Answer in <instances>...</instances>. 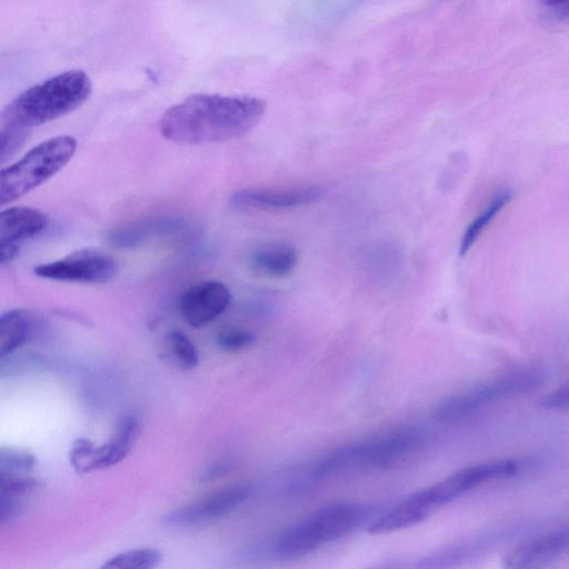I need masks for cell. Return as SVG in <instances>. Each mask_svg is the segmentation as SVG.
<instances>
[{
	"mask_svg": "<svg viewBox=\"0 0 569 569\" xmlns=\"http://www.w3.org/2000/svg\"><path fill=\"white\" fill-rule=\"evenodd\" d=\"M264 110L266 102L252 96L196 93L166 110L159 129L176 143H216L251 131Z\"/></svg>",
	"mask_w": 569,
	"mask_h": 569,
	"instance_id": "1",
	"label": "cell"
},
{
	"mask_svg": "<svg viewBox=\"0 0 569 569\" xmlns=\"http://www.w3.org/2000/svg\"><path fill=\"white\" fill-rule=\"evenodd\" d=\"M92 83L82 70H68L18 94L2 111L1 158L6 160L23 143L33 127L50 122L80 107Z\"/></svg>",
	"mask_w": 569,
	"mask_h": 569,
	"instance_id": "2",
	"label": "cell"
},
{
	"mask_svg": "<svg viewBox=\"0 0 569 569\" xmlns=\"http://www.w3.org/2000/svg\"><path fill=\"white\" fill-rule=\"evenodd\" d=\"M423 439L425 430L420 426L397 427L327 452L309 468V475L317 483L353 468H389L410 457Z\"/></svg>",
	"mask_w": 569,
	"mask_h": 569,
	"instance_id": "3",
	"label": "cell"
},
{
	"mask_svg": "<svg viewBox=\"0 0 569 569\" xmlns=\"http://www.w3.org/2000/svg\"><path fill=\"white\" fill-rule=\"evenodd\" d=\"M362 518V509L355 503L341 502L322 507L271 539L273 558L300 559L352 531Z\"/></svg>",
	"mask_w": 569,
	"mask_h": 569,
	"instance_id": "4",
	"label": "cell"
},
{
	"mask_svg": "<svg viewBox=\"0 0 569 569\" xmlns=\"http://www.w3.org/2000/svg\"><path fill=\"white\" fill-rule=\"evenodd\" d=\"M77 140L58 136L40 142L0 173V204L13 202L62 169L72 158Z\"/></svg>",
	"mask_w": 569,
	"mask_h": 569,
	"instance_id": "5",
	"label": "cell"
},
{
	"mask_svg": "<svg viewBox=\"0 0 569 569\" xmlns=\"http://www.w3.org/2000/svg\"><path fill=\"white\" fill-rule=\"evenodd\" d=\"M541 381V372L533 368L509 371L443 400L435 409L433 418L447 423L461 421L491 403L528 393Z\"/></svg>",
	"mask_w": 569,
	"mask_h": 569,
	"instance_id": "6",
	"label": "cell"
},
{
	"mask_svg": "<svg viewBox=\"0 0 569 569\" xmlns=\"http://www.w3.org/2000/svg\"><path fill=\"white\" fill-rule=\"evenodd\" d=\"M518 470V462L510 459L477 463L460 469L446 479L418 492L423 502L433 510L486 482L512 477Z\"/></svg>",
	"mask_w": 569,
	"mask_h": 569,
	"instance_id": "7",
	"label": "cell"
},
{
	"mask_svg": "<svg viewBox=\"0 0 569 569\" xmlns=\"http://www.w3.org/2000/svg\"><path fill=\"white\" fill-rule=\"evenodd\" d=\"M33 271L44 279L97 284L113 279L118 272V263L101 250L84 248L58 260L41 263Z\"/></svg>",
	"mask_w": 569,
	"mask_h": 569,
	"instance_id": "8",
	"label": "cell"
},
{
	"mask_svg": "<svg viewBox=\"0 0 569 569\" xmlns=\"http://www.w3.org/2000/svg\"><path fill=\"white\" fill-rule=\"evenodd\" d=\"M249 495L248 486H230L171 510L164 516L163 522L179 528L210 523L231 513Z\"/></svg>",
	"mask_w": 569,
	"mask_h": 569,
	"instance_id": "9",
	"label": "cell"
},
{
	"mask_svg": "<svg viewBox=\"0 0 569 569\" xmlns=\"http://www.w3.org/2000/svg\"><path fill=\"white\" fill-rule=\"evenodd\" d=\"M229 288L218 280H206L188 288L179 301L183 320L193 328H201L219 318L229 307Z\"/></svg>",
	"mask_w": 569,
	"mask_h": 569,
	"instance_id": "10",
	"label": "cell"
},
{
	"mask_svg": "<svg viewBox=\"0 0 569 569\" xmlns=\"http://www.w3.org/2000/svg\"><path fill=\"white\" fill-rule=\"evenodd\" d=\"M569 551V525L533 537L511 549L505 569H546Z\"/></svg>",
	"mask_w": 569,
	"mask_h": 569,
	"instance_id": "11",
	"label": "cell"
},
{
	"mask_svg": "<svg viewBox=\"0 0 569 569\" xmlns=\"http://www.w3.org/2000/svg\"><path fill=\"white\" fill-rule=\"evenodd\" d=\"M326 189L322 186H300L291 188H249L234 192L230 197L233 206L243 209H291L322 199Z\"/></svg>",
	"mask_w": 569,
	"mask_h": 569,
	"instance_id": "12",
	"label": "cell"
},
{
	"mask_svg": "<svg viewBox=\"0 0 569 569\" xmlns=\"http://www.w3.org/2000/svg\"><path fill=\"white\" fill-rule=\"evenodd\" d=\"M48 224L46 213L30 207H10L0 216V263L12 261L23 241L42 232Z\"/></svg>",
	"mask_w": 569,
	"mask_h": 569,
	"instance_id": "13",
	"label": "cell"
},
{
	"mask_svg": "<svg viewBox=\"0 0 569 569\" xmlns=\"http://www.w3.org/2000/svg\"><path fill=\"white\" fill-rule=\"evenodd\" d=\"M186 221L173 214L142 218L110 231L108 241L117 248H137L153 239L166 238L183 230Z\"/></svg>",
	"mask_w": 569,
	"mask_h": 569,
	"instance_id": "14",
	"label": "cell"
},
{
	"mask_svg": "<svg viewBox=\"0 0 569 569\" xmlns=\"http://www.w3.org/2000/svg\"><path fill=\"white\" fill-rule=\"evenodd\" d=\"M139 432V419L134 415L123 416L118 421L112 436L104 443L93 446L88 472L107 469L122 461L130 452Z\"/></svg>",
	"mask_w": 569,
	"mask_h": 569,
	"instance_id": "15",
	"label": "cell"
},
{
	"mask_svg": "<svg viewBox=\"0 0 569 569\" xmlns=\"http://www.w3.org/2000/svg\"><path fill=\"white\" fill-rule=\"evenodd\" d=\"M493 542L487 536L443 546L416 560V569H457L487 552Z\"/></svg>",
	"mask_w": 569,
	"mask_h": 569,
	"instance_id": "16",
	"label": "cell"
},
{
	"mask_svg": "<svg viewBox=\"0 0 569 569\" xmlns=\"http://www.w3.org/2000/svg\"><path fill=\"white\" fill-rule=\"evenodd\" d=\"M40 485L34 475H0V523L17 519Z\"/></svg>",
	"mask_w": 569,
	"mask_h": 569,
	"instance_id": "17",
	"label": "cell"
},
{
	"mask_svg": "<svg viewBox=\"0 0 569 569\" xmlns=\"http://www.w3.org/2000/svg\"><path fill=\"white\" fill-rule=\"evenodd\" d=\"M39 317L27 309H13L0 317V356L4 358L36 338Z\"/></svg>",
	"mask_w": 569,
	"mask_h": 569,
	"instance_id": "18",
	"label": "cell"
},
{
	"mask_svg": "<svg viewBox=\"0 0 569 569\" xmlns=\"http://www.w3.org/2000/svg\"><path fill=\"white\" fill-rule=\"evenodd\" d=\"M430 512L415 492L377 518L368 531L372 535L398 531L423 521Z\"/></svg>",
	"mask_w": 569,
	"mask_h": 569,
	"instance_id": "19",
	"label": "cell"
},
{
	"mask_svg": "<svg viewBox=\"0 0 569 569\" xmlns=\"http://www.w3.org/2000/svg\"><path fill=\"white\" fill-rule=\"evenodd\" d=\"M254 267L271 277H286L298 263L297 250L288 243L266 244L252 256Z\"/></svg>",
	"mask_w": 569,
	"mask_h": 569,
	"instance_id": "20",
	"label": "cell"
},
{
	"mask_svg": "<svg viewBox=\"0 0 569 569\" xmlns=\"http://www.w3.org/2000/svg\"><path fill=\"white\" fill-rule=\"evenodd\" d=\"M512 192L510 190H502L495 194L487 203L483 210L470 222L467 227L460 242L459 252L461 256L466 254L469 249L477 241L479 236L493 220V218L501 211V209L511 199Z\"/></svg>",
	"mask_w": 569,
	"mask_h": 569,
	"instance_id": "21",
	"label": "cell"
},
{
	"mask_svg": "<svg viewBox=\"0 0 569 569\" xmlns=\"http://www.w3.org/2000/svg\"><path fill=\"white\" fill-rule=\"evenodd\" d=\"M161 559V552L156 548H136L111 557L98 569H156Z\"/></svg>",
	"mask_w": 569,
	"mask_h": 569,
	"instance_id": "22",
	"label": "cell"
},
{
	"mask_svg": "<svg viewBox=\"0 0 569 569\" xmlns=\"http://www.w3.org/2000/svg\"><path fill=\"white\" fill-rule=\"evenodd\" d=\"M36 466V457L24 449H0V475H33Z\"/></svg>",
	"mask_w": 569,
	"mask_h": 569,
	"instance_id": "23",
	"label": "cell"
},
{
	"mask_svg": "<svg viewBox=\"0 0 569 569\" xmlns=\"http://www.w3.org/2000/svg\"><path fill=\"white\" fill-rule=\"evenodd\" d=\"M166 343L174 360L184 369H192L199 362V352L191 339L179 330L167 335Z\"/></svg>",
	"mask_w": 569,
	"mask_h": 569,
	"instance_id": "24",
	"label": "cell"
},
{
	"mask_svg": "<svg viewBox=\"0 0 569 569\" xmlns=\"http://www.w3.org/2000/svg\"><path fill=\"white\" fill-rule=\"evenodd\" d=\"M254 340V333L242 328H226L217 336V345L219 348L229 352L247 349Z\"/></svg>",
	"mask_w": 569,
	"mask_h": 569,
	"instance_id": "25",
	"label": "cell"
},
{
	"mask_svg": "<svg viewBox=\"0 0 569 569\" xmlns=\"http://www.w3.org/2000/svg\"><path fill=\"white\" fill-rule=\"evenodd\" d=\"M541 406L551 410L569 409V383L548 393L542 400Z\"/></svg>",
	"mask_w": 569,
	"mask_h": 569,
	"instance_id": "26",
	"label": "cell"
},
{
	"mask_svg": "<svg viewBox=\"0 0 569 569\" xmlns=\"http://www.w3.org/2000/svg\"><path fill=\"white\" fill-rule=\"evenodd\" d=\"M232 469L230 461H219L207 467L200 475V481L208 482L216 480Z\"/></svg>",
	"mask_w": 569,
	"mask_h": 569,
	"instance_id": "27",
	"label": "cell"
},
{
	"mask_svg": "<svg viewBox=\"0 0 569 569\" xmlns=\"http://www.w3.org/2000/svg\"><path fill=\"white\" fill-rule=\"evenodd\" d=\"M543 7L549 18L558 21L569 20V1L543 2Z\"/></svg>",
	"mask_w": 569,
	"mask_h": 569,
	"instance_id": "28",
	"label": "cell"
},
{
	"mask_svg": "<svg viewBox=\"0 0 569 569\" xmlns=\"http://www.w3.org/2000/svg\"><path fill=\"white\" fill-rule=\"evenodd\" d=\"M366 569H416V560L397 558L369 566Z\"/></svg>",
	"mask_w": 569,
	"mask_h": 569,
	"instance_id": "29",
	"label": "cell"
}]
</instances>
